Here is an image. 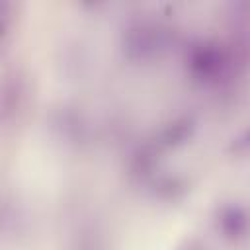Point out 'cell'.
<instances>
[{
    "label": "cell",
    "instance_id": "3",
    "mask_svg": "<svg viewBox=\"0 0 250 250\" xmlns=\"http://www.w3.org/2000/svg\"><path fill=\"white\" fill-rule=\"evenodd\" d=\"M217 232L230 242H238L250 234V211L240 203H223L215 213Z\"/></svg>",
    "mask_w": 250,
    "mask_h": 250
},
{
    "label": "cell",
    "instance_id": "4",
    "mask_svg": "<svg viewBox=\"0 0 250 250\" xmlns=\"http://www.w3.org/2000/svg\"><path fill=\"white\" fill-rule=\"evenodd\" d=\"M197 121L191 115H180L176 119H172L170 123H166L154 137V141L150 143L158 152L164 148H176L184 143H188L193 133H195Z\"/></svg>",
    "mask_w": 250,
    "mask_h": 250
},
{
    "label": "cell",
    "instance_id": "2",
    "mask_svg": "<svg viewBox=\"0 0 250 250\" xmlns=\"http://www.w3.org/2000/svg\"><path fill=\"white\" fill-rule=\"evenodd\" d=\"M170 41V31L158 23L137 21L123 33V51L133 61H148L158 57Z\"/></svg>",
    "mask_w": 250,
    "mask_h": 250
},
{
    "label": "cell",
    "instance_id": "5",
    "mask_svg": "<svg viewBox=\"0 0 250 250\" xmlns=\"http://www.w3.org/2000/svg\"><path fill=\"white\" fill-rule=\"evenodd\" d=\"M229 150L232 154H248L250 152V125L246 129H242L236 137H232V141L229 143Z\"/></svg>",
    "mask_w": 250,
    "mask_h": 250
},
{
    "label": "cell",
    "instance_id": "1",
    "mask_svg": "<svg viewBox=\"0 0 250 250\" xmlns=\"http://www.w3.org/2000/svg\"><path fill=\"white\" fill-rule=\"evenodd\" d=\"M238 62L232 47L217 39H195L184 53L186 72L199 86L223 84L232 76Z\"/></svg>",
    "mask_w": 250,
    "mask_h": 250
}]
</instances>
